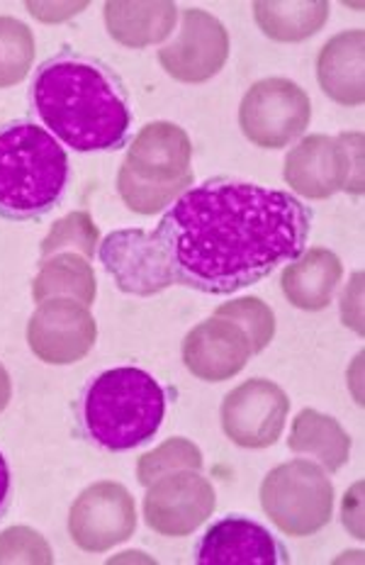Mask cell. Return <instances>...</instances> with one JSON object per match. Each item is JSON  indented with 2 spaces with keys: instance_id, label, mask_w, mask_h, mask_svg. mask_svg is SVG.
<instances>
[{
  "instance_id": "d6986e66",
  "label": "cell",
  "mask_w": 365,
  "mask_h": 565,
  "mask_svg": "<svg viewBox=\"0 0 365 565\" xmlns=\"http://www.w3.org/2000/svg\"><path fill=\"white\" fill-rule=\"evenodd\" d=\"M175 18H179V8L169 0H157V3L110 0L105 3V28L117 44L129 46V50H144V46L167 40L175 30Z\"/></svg>"
},
{
  "instance_id": "8fae6325",
  "label": "cell",
  "mask_w": 365,
  "mask_h": 565,
  "mask_svg": "<svg viewBox=\"0 0 365 565\" xmlns=\"http://www.w3.org/2000/svg\"><path fill=\"white\" fill-rule=\"evenodd\" d=\"M98 341V322L90 308L74 298L37 302L28 322V344L50 366H71L86 359Z\"/></svg>"
},
{
  "instance_id": "7a4b0ae2",
  "label": "cell",
  "mask_w": 365,
  "mask_h": 565,
  "mask_svg": "<svg viewBox=\"0 0 365 565\" xmlns=\"http://www.w3.org/2000/svg\"><path fill=\"white\" fill-rule=\"evenodd\" d=\"M30 105L46 132L80 154L125 147L132 127L122 78L100 58L71 50L37 68Z\"/></svg>"
},
{
  "instance_id": "2e32d148",
  "label": "cell",
  "mask_w": 365,
  "mask_h": 565,
  "mask_svg": "<svg viewBox=\"0 0 365 565\" xmlns=\"http://www.w3.org/2000/svg\"><path fill=\"white\" fill-rule=\"evenodd\" d=\"M249 359V339L237 324L222 317L195 324L183 339V363L197 381L225 383L241 373Z\"/></svg>"
},
{
  "instance_id": "52a82bcc",
  "label": "cell",
  "mask_w": 365,
  "mask_h": 565,
  "mask_svg": "<svg viewBox=\"0 0 365 565\" xmlns=\"http://www.w3.org/2000/svg\"><path fill=\"white\" fill-rule=\"evenodd\" d=\"M312 103L296 81L264 78L246 90L239 105V127L261 149H282L304 135Z\"/></svg>"
},
{
  "instance_id": "44dd1931",
  "label": "cell",
  "mask_w": 365,
  "mask_h": 565,
  "mask_svg": "<svg viewBox=\"0 0 365 565\" xmlns=\"http://www.w3.org/2000/svg\"><path fill=\"white\" fill-rule=\"evenodd\" d=\"M98 296L96 274L88 258L76 252H62L40 258V270L32 280L34 302L50 298H74L90 308Z\"/></svg>"
},
{
  "instance_id": "603a6c76",
  "label": "cell",
  "mask_w": 365,
  "mask_h": 565,
  "mask_svg": "<svg viewBox=\"0 0 365 565\" xmlns=\"http://www.w3.org/2000/svg\"><path fill=\"white\" fill-rule=\"evenodd\" d=\"M34 62V34L18 18L0 15V88L18 86Z\"/></svg>"
},
{
  "instance_id": "7c38bea8",
  "label": "cell",
  "mask_w": 365,
  "mask_h": 565,
  "mask_svg": "<svg viewBox=\"0 0 365 565\" xmlns=\"http://www.w3.org/2000/svg\"><path fill=\"white\" fill-rule=\"evenodd\" d=\"M290 412V399L280 385L266 379H251L227 393L222 403V429L241 449L273 446Z\"/></svg>"
},
{
  "instance_id": "3957f363",
  "label": "cell",
  "mask_w": 365,
  "mask_h": 565,
  "mask_svg": "<svg viewBox=\"0 0 365 565\" xmlns=\"http://www.w3.org/2000/svg\"><path fill=\"white\" fill-rule=\"evenodd\" d=\"M76 429L96 449L122 454L157 437L167 417V391L137 366L103 371L74 403Z\"/></svg>"
},
{
  "instance_id": "e0dca14e",
  "label": "cell",
  "mask_w": 365,
  "mask_h": 565,
  "mask_svg": "<svg viewBox=\"0 0 365 565\" xmlns=\"http://www.w3.org/2000/svg\"><path fill=\"white\" fill-rule=\"evenodd\" d=\"M363 58V30L339 32L322 46L320 58H316V78H320L326 98L344 105V108H358L365 98Z\"/></svg>"
},
{
  "instance_id": "6da1fadb",
  "label": "cell",
  "mask_w": 365,
  "mask_h": 565,
  "mask_svg": "<svg viewBox=\"0 0 365 565\" xmlns=\"http://www.w3.org/2000/svg\"><path fill=\"white\" fill-rule=\"evenodd\" d=\"M157 227L175 282L232 296L308 249L314 212L288 191L210 179L173 200Z\"/></svg>"
},
{
  "instance_id": "f546056e",
  "label": "cell",
  "mask_w": 365,
  "mask_h": 565,
  "mask_svg": "<svg viewBox=\"0 0 365 565\" xmlns=\"http://www.w3.org/2000/svg\"><path fill=\"white\" fill-rule=\"evenodd\" d=\"M13 397V383H10V373L6 371L3 363H0V412H3Z\"/></svg>"
},
{
  "instance_id": "4fadbf2b",
  "label": "cell",
  "mask_w": 365,
  "mask_h": 565,
  "mask_svg": "<svg viewBox=\"0 0 365 565\" xmlns=\"http://www.w3.org/2000/svg\"><path fill=\"white\" fill-rule=\"evenodd\" d=\"M100 264L115 278L117 288L129 296H157L171 288L175 276L154 232L117 230L103 239Z\"/></svg>"
},
{
  "instance_id": "5b68a950",
  "label": "cell",
  "mask_w": 365,
  "mask_h": 565,
  "mask_svg": "<svg viewBox=\"0 0 365 565\" xmlns=\"http://www.w3.org/2000/svg\"><path fill=\"white\" fill-rule=\"evenodd\" d=\"M261 508L286 536L320 534L334 516L332 478L304 458L280 463L261 482Z\"/></svg>"
},
{
  "instance_id": "4316f807",
  "label": "cell",
  "mask_w": 365,
  "mask_h": 565,
  "mask_svg": "<svg viewBox=\"0 0 365 565\" xmlns=\"http://www.w3.org/2000/svg\"><path fill=\"white\" fill-rule=\"evenodd\" d=\"M0 563H54L52 548L42 534L30 526H10L0 534Z\"/></svg>"
},
{
  "instance_id": "277c9868",
  "label": "cell",
  "mask_w": 365,
  "mask_h": 565,
  "mask_svg": "<svg viewBox=\"0 0 365 565\" xmlns=\"http://www.w3.org/2000/svg\"><path fill=\"white\" fill-rule=\"evenodd\" d=\"M68 185V157L58 139L37 122L0 127V217L42 220L62 203Z\"/></svg>"
},
{
  "instance_id": "ffe728a7",
  "label": "cell",
  "mask_w": 365,
  "mask_h": 565,
  "mask_svg": "<svg viewBox=\"0 0 365 565\" xmlns=\"http://www.w3.org/2000/svg\"><path fill=\"white\" fill-rule=\"evenodd\" d=\"M351 437L341 424L322 415L312 407H304L300 415L292 419L288 449L300 456H312L314 461H320L329 473H336L346 466L351 456Z\"/></svg>"
},
{
  "instance_id": "30bf717a",
  "label": "cell",
  "mask_w": 365,
  "mask_h": 565,
  "mask_svg": "<svg viewBox=\"0 0 365 565\" xmlns=\"http://www.w3.org/2000/svg\"><path fill=\"white\" fill-rule=\"evenodd\" d=\"M217 508L212 482L200 470H173L151 482L144 498V522L159 536H191Z\"/></svg>"
},
{
  "instance_id": "9c48e42d",
  "label": "cell",
  "mask_w": 365,
  "mask_h": 565,
  "mask_svg": "<svg viewBox=\"0 0 365 565\" xmlns=\"http://www.w3.org/2000/svg\"><path fill=\"white\" fill-rule=\"evenodd\" d=\"M137 532V504L120 482L100 480L78 494L68 512L71 541L86 553H105Z\"/></svg>"
},
{
  "instance_id": "5bb4252c",
  "label": "cell",
  "mask_w": 365,
  "mask_h": 565,
  "mask_svg": "<svg viewBox=\"0 0 365 565\" xmlns=\"http://www.w3.org/2000/svg\"><path fill=\"white\" fill-rule=\"evenodd\" d=\"M227 58V28L200 8L183 10L179 34L159 52L163 71L181 84H205L225 68Z\"/></svg>"
},
{
  "instance_id": "9a60e30c",
  "label": "cell",
  "mask_w": 365,
  "mask_h": 565,
  "mask_svg": "<svg viewBox=\"0 0 365 565\" xmlns=\"http://www.w3.org/2000/svg\"><path fill=\"white\" fill-rule=\"evenodd\" d=\"M197 565H282L290 563L288 548L244 514H227L212 524L195 546Z\"/></svg>"
},
{
  "instance_id": "cb8c5ba5",
  "label": "cell",
  "mask_w": 365,
  "mask_h": 565,
  "mask_svg": "<svg viewBox=\"0 0 365 565\" xmlns=\"http://www.w3.org/2000/svg\"><path fill=\"white\" fill-rule=\"evenodd\" d=\"M98 244H100V232L96 222H93L90 212L76 210V212H68V215L58 222H54L50 234H46L40 246V256L46 258L62 252H76L90 262V258L98 254Z\"/></svg>"
},
{
  "instance_id": "f1b7e54d",
  "label": "cell",
  "mask_w": 365,
  "mask_h": 565,
  "mask_svg": "<svg viewBox=\"0 0 365 565\" xmlns=\"http://www.w3.org/2000/svg\"><path fill=\"white\" fill-rule=\"evenodd\" d=\"M10 502H13V473H10L3 451H0V520L8 514Z\"/></svg>"
},
{
  "instance_id": "d4e9b609",
  "label": "cell",
  "mask_w": 365,
  "mask_h": 565,
  "mask_svg": "<svg viewBox=\"0 0 365 565\" xmlns=\"http://www.w3.org/2000/svg\"><path fill=\"white\" fill-rule=\"evenodd\" d=\"M173 470H203V451L193 441L175 437L157 446L137 461V478L141 486H151L157 478Z\"/></svg>"
},
{
  "instance_id": "7402d4cb",
  "label": "cell",
  "mask_w": 365,
  "mask_h": 565,
  "mask_svg": "<svg viewBox=\"0 0 365 565\" xmlns=\"http://www.w3.org/2000/svg\"><path fill=\"white\" fill-rule=\"evenodd\" d=\"M258 30L273 42H304L320 32L329 20L326 0H258L254 3Z\"/></svg>"
},
{
  "instance_id": "ba28073f",
  "label": "cell",
  "mask_w": 365,
  "mask_h": 565,
  "mask_svg": "<svg viewBox=\"0 0 365 565\" xmlns=\"http://www.w3.org/2000/svg\"><path fill=\"white\" fill-rule=\"evenodd\" d=\"M191 161L193 145L185 129L175 122L157 120L139 129L120 171L137 183L183 195L195 183Z\"/></svg>"
},
{
  "instance_id": "83f0119b",
  "label": "cell",
  "mask_w": 365,
  "mask_h": 565,
  "mask_svg": "<svg viewBox=\"0 0 365 565\" xmlns=\"http://www.w3.org/2000/svg\"><path fill=\"white\" fill-rule=\"evenodd\" d=\"M363 482H356L348 492H346V500H344V526L348 529V532L356 536V539H363Z\"/></svg>"
},
{
  "instance_id": "484cf974",
  "label": "cell",
  "mask_w": 365,
  "mask_h": 565,
  "mask_svg": "<svg viewBox=\"0 0 365 565\" xmlns=\"http://www.w3.org/2000/svg\"><path fill=\"white\" fill-rule=\"evenodd\" d=\"M215 317L237 324L251 344V353H261L276 337V315L261 298H237L217 308Z\"/></svg>"
},
{
  "instance_id": "8992f818",
  "label": "cell",
  "mask_w": 365,
  "mask_h": 565,
  "mask_svg": "<svg viewBox=\"0 0 365 565\" xmlns=\"http://www.w3.org/2000/svg\"><path fill=\"white\" fill-rule=\"evenodd\" d=\"M282 175H286L292 193L310 200H326L339 191L361 195L363 135H310L300 139V145L288 151Z\"/></svg>"
},
{
  "instance_id": "ac0fdd59",
  "label": "cell",
  "mask_w": 365,
  "mask_h": 565,
  "mask_svg": "<svg viewBox=\"0 0 365 565\" xmlns=\"http://www.w3.org/2000/svg\"><path fill=\"white\" fill-rule=\"evenodd\" d=\"M341 276H344L341 258L324 246H312L286 266L280 276V288L282 296L298 310L320 312L332 305Z\"/></svg>"
}]
</instances>
